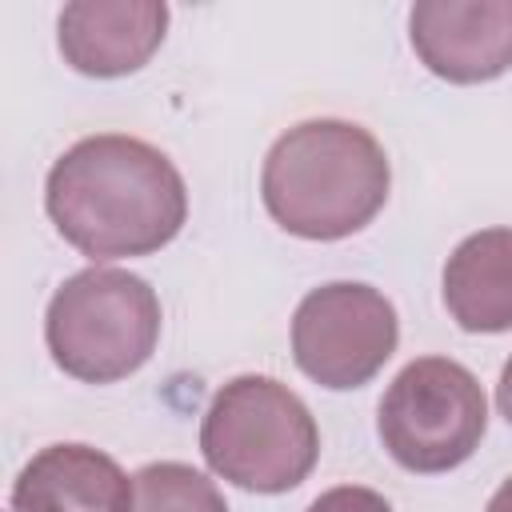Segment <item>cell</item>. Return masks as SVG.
<instances>
[{"mask_svg":"<svg viewBox=\"0 0 512 512\" xmlns=\"http://www.w3.org/2000/svg\"><path fill=\"white\" fill-rule=\"evenodd\" d=\"M44 208L56 232L92 260L160 252L188 216L176 164L148 140L100 132L76 140L48 172Z\"/></svg>","mask_w":512,"mask_h":512,"instance_id":"obj_1","label":"cell"},{"mask_svg":"<svg viewBox=\"0 0 512 512\" xmlns=\"http://www.w3.org/2000/svg\"><path fill=\"white\" fill-rule=\"evenodd\" d=\"M392 168L380 140L352 120H304L264 156L268 216L304 240H344L376 220Z\"/></svg>","mask_w":512,"mask_h":512,"instance_id":"obj_2","label":"cell"},{"mask_svg":"<svg viewBox=\"0 0 512 512\" xmlns=\"http://www.w3.org/2000/svg\"><path fill=\"white\" fill-rule=\"evenodd\" d=\"M200 452L216 476L248 492L296 488L320 456L308 404L272 376H236L216 388L200 420Z\"/></svg>","mask_w":512,"mask_h":512,"instance_id":"obj_3","label":"cell"},{"mask_svg":"<svg viewBox=\"0 0 512 512\" xmlns=\"http://www.w3.org/2000/svg\"><path fill=\"white\" fill-rule=\"evenodd\" d=\"M44 340L68 376L112 384L132 376L160 340V300L152 284L124 268H84L68 276L44 312Z\"/></svg>","mask_w":512,"mask_h":512,"instance_id":"obj_4","label":"cell"},{"mask_svg":"<svg viewBox=\"0 0 512 512\" xmlns=\"http://www.w3.org/2000/svg\"><path fill=\"white\" fill-rule=\"evenodd\" d=\"M376 428L400 468L424 476L448 472L480 448L488 400L464 364L448 356H420L388 384Z\"/></svg>","mask_w":512,"mask_h":512,"instance_id":"obj_5","label":"cell"},{"mask_svg":"<svg viewBox=\"0 0 512 512\" xmlns=\"http://www.w3.org/2000/svg\"><path fill=\"white\" fill-rule=\"evenodd\" d=\"M400 320L392 300L356 280L312 288L292 316L296 368L320 388L344 392L368 384L396 352Z\"/></svg>","mask_w":512,"mask_h":512,"instance_id":"obj_6","label":"cell"},{"mask_svg":"<svg viewBox=\"0 0 512 512\" xmlns=\"http://www.w3.org/2000/svg\"><path fill=\"white\" fill-rule=\"evenodd\" d=\"M420 64L448 84H484L512 68V0H420L408 12Z\"/></svg>","mask_w":512,"mask_h":512,"instance_id":"obj_7","label":"cell"},{"mask_svg":"<svg viewBox=\"0 0 512 512\" xmlns=\"http://www.w3.org/2000/svg\"><path fill=\"white\" fill-rule=\"evenodd\" d=\"M168 28L160 0H76L56 20L64 64L84 76H128L152 60Z\"/></svg>","mask_w":512,"mask_h":512,"instance_id":"obj_8","label":"cell"},{"mask_svg":"<svg viewBox=\"0 0 512 512\" xmlns=\"http://www.w3.org/2000/svg\"><path fill=\"white\" fill-rule=\"evenodd\" d=\"M12 512H132V480L92 444H48L20 468Z\"/></svg>","mask_w":512,"mask_h":512,"instance_id":"obj_9","label":"cell"},{"mask_svg":"<svg viewBox=\"0 0 512 512\" xmlns=\"http://www.w3.org/2000/svg\"><path fill=\"white\" fill-rule=\"evenodd\" d=\"M444 308L464 332L512 328V228H484L444 264Z\"/></svg>","mask_w":512,"mask_h":512,"instance_id":"obj_10","label":"cell"},{"mask_svg":"<svg viewBox=\"0 0 512 512\" xmlns=\"http://www.w3.org/2000/svg\"><path fill=\"white\" fill-rule=\"evenodd\" d=\"M132 512H228V504L192 464L160 460L132 476Z\"/></svg>","mask_w":512,"mask_h":512,"instance_id":"obj_11","label":"cell"},{"mask_svg":"<svg viewBox=\"0 0 512 512\" xmlns=\"http://www.w3.org/2000/svg\"><path fill=\"white\" fill-rule=\"evenodd\" d=\"M308 512H392V504L376 492V488H364V484H340V488H328L320 492Z\"/></svg>","mask_w":512,"mask_h":512,"instance_id":"obj_12","label":"cell"},{"mask_svg":"<svg viewBox=\"0 0 512 512\" xmlns=\"http://www.w3.org/2000/svg\"><path fill=\"white\" fill-rule=\"evenodd\" d=\"M496 404H500V416L512 424V356H508V364H504V372H500V384H496Z\"/></svg>","mask_w":512,"mask_h":512,"instance_id":"obj_13","label":"cell"},{"mask_svg":"<svg viewBox=\"0 0 512 512\" xmlns=\"http://www.w3.org/2000/svg\"><path fill=\"white\" fill-rule=\"evenodd\" d=\"M484 512H512V476L492 492V500H488V508Z\"/></svg>","mask_w":512,"mask_h":512,"instance_id":"obj_14","label":"cell"},{"mask_svg":"<svg viewBox=\"0 0 512 512\" xmlns=\"http://www.w3.org/2000/svg\"><path fill=\"white\" fill-rule=\"evenodd\" d=\"M8 512H12V508H8Z\"/></svg>","mask_w":512,"mask_h":512,"instance_id":"obj_15","label":"cell"}]
</instances>
